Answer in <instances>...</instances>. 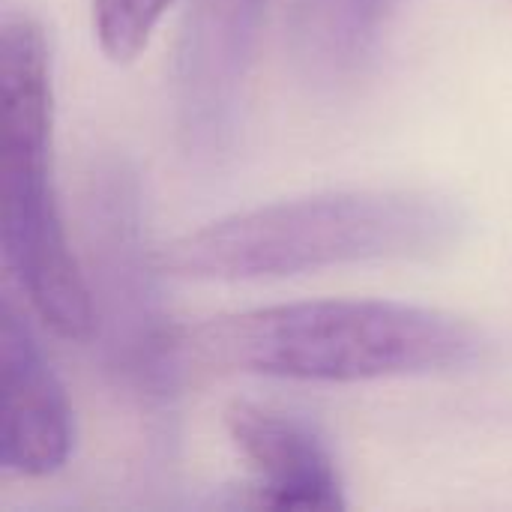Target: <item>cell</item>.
<instances>
[{"label": "cell", "instance_id": "obj_5", "mask_svg": "<svg viewBox=\"0 0 512 512\" xmlns=\"http://www.w3.org/2000/svg\"><path fill=\"white\" fill-rule=\"evenodd\" d=\"M270 0H192L174 69V111L183 150L216 162L237 138L246 78Z\"/></svg>", "mask_w": 512, "mask_h": 512}, {"label": "cell", "instance_id": "obj_4", "mask_svg": "<svg viewBox=\"0 0 512 512\" xmlns=\"http://www.w3.org/2000/svg\"><path fill=\"white\" fill-rule=\"evenodd\" d=\"M87 285L108 378L144 408H165L180 387L183 330L171 324L141 225V189L126 162L105 159L84 189Z\"/></svg>", "mask_w": 512, "mask_h": 512}, {"label": "cell", "instance_id": "obj_2", "mask_svg": "<svg viewBox=\"0 0 512 512\" xmlns=\"http://www.w3.org/2000/svg\"><path fill=\"white\" fill-rule=\"evenodd\" d=\"M465 228L462 210L414 189H339L276 201L177 237L162 270L204 282H252L342 264L432 258Z\"/></svg>", "mask_w": 512, "mask_h": 512}, {"label": "cell", "instance_id": "obj_1", "mask_svg": "<svg viewBox=\"0 0 512 512\" xmlns=\"http://www.w3.org/2000/svg\"><path fill=\"white\" fill-rule=\"evenodd\" d=\"M195 363L279 381L354 384L465 369L486 354L468 321L393 300H309L183 330Z\"/></svg>", "mask_w": 512, "mask_h": 512}, {"label": "cell", "instance_id": "obj_3", "mask_svg": "<svg viewBox=\"0 0 512 512\" xmlns=\"http://www.w3.org/2000/svg\"><path fill=\"white\" fill-rule=\"evenodd\" d=\"M0 243L33 312L63 339L96 330L87 273L72 255L51 186V69L42 30L9 18L0 33Z\"/></svg>", "mask_w": 512, "mask_h": 512}, {"label": "cell", "instance_id": "obj_9", "mask_svg": "<svg viewBox=\"0 0 512 512\" xmlns=\"http://www.w3.org/2000/svg\"><path fill=\"white\" fill-rule=\"evenodd\" d=\"M171 3L174 0H93L99 48L117 63L135 60Z\"/></svg>", "mask_w": 512, "mask_h": 512}, {"label": "cell", "instance_id": "obj_7", "mask_svg": "<svg viewBox=\"0 0 512 512\" xmlns=\"http://www.w3.org/2000/svg\"><path fill=\"white\" fill-rule=\"evenodd\" d=\"M228 435L255 471V504L267 510L336 512L342 480L324 438L300 417L240 402L225 414Z\"/></svg>", "mask_w": 512, "mask_h": 512}, {"label": "cell", "instance_id": "obj_6", "mask_svg": "<svg viewBox=\"0 0 512 512\" xmlns=\"http://www.w3.org/2000/svg\"><path fill=\"white\" fill-rule=\"evenodd\" d=\"M0 465L15 477H48L72 453V408L42 345L6 303L0 318Z\"/></svg>", "mask_w": 512, "mask_h": 512}, {"label": "cell", "instance_id": "obj_8", "mask_svg": "<svg viewBox=\"0 0 512 512\" xmlns=\"http://www.w3.org/2000/svg\"><path fill=\"white\" fill-rule=\"evenodd\" d=\"M393 0H291L288 45L294 66L321 87L354 78L372 57Z\"/></svg>", "mask_w": 512, "mask_h": 512}]
</instances>
